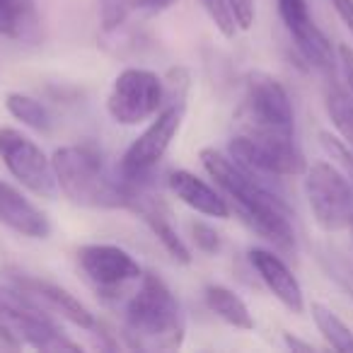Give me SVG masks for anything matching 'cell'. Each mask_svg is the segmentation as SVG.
Segmentation results:
<instances>
[{"instance_id":"cell-1","label":"cell","mask_w":353,"mask_h":353,"mask_svg":"<svg viewBox=\"0 0 353 353\" xmlns=\"http://www.w3.org/2000/svg\"><path fill=\"white\" fill-rule=\"evenodd\" d=\"M201 165L221 187V192L232 201L237 216L256 235L271 242L279 252L285 254L295 252L293 213L279 194L271 192L269 184L261 182V174L245 170L230 155H223L213 148L201 150Z\"/></svg>"},{"instance_id":"cell-2","label":"cell","mask_w":353,"mask_h":353,"mask_svg":"<svg viewBox=\"0 0 353 353\" xmlns=\"http://www.w3.org/2000/svg\"><path fill=\"white\" fill-rule=\"evenodd\" d=\"M187 322L179 300L155 274H143L123 314V336L141 351H172L184 343Z\"/></svg>"},{"instance_id":"cell-3","label":"cell","mask_w":353,"mask_h":353,"mask_svg":"<svg viewBox=\"0 0 353 353\" xmlns=\"http://www.w3.org/2000/svg\"><path fill=\"white\" fill-rule=\"evenodd\" d=\"M56 182L65 199L88 208H128L138 184L119 176L92 145H65L54 152Z\"/></svg>"},{"instance_id":"cell-4","label":"cell","mask_w":353,"mask_h":353,"mask_svg":"<svg viewBox=\"0 0 353 353\" xmlns=\"http://www.w3.org/2000/svg\"><path fill=\"white\" fill-rule=\"evenodd\" d=\"M0 341L10 348L32 346L37 351H80L49 312L39 310L15 285H0Z\"/></svg>"},{"instance_id":"cell-5","label":"cell","mask_w":353,"mask_h":353,"mask_svg":"<svg viewBox=\"0 0 353 353\" xmlns=\"http://www.w3.org/2000/svg\"><path fill=\"white\" fill-rule=\"evenodd\" d=\"M228 155L245 170L261 176H298L307 170L295 136H281V133L245 131L228 143Z\"/></svg>"},{"instance_id":"cell-6","label":"cell","mask_w":353,"mask_h":353,"mask_svg":"<svg viewBox=\"0 0 353 353\" xmlns=\"http://www.w3.org/2000/svg\"><path fill=\"white\" fill-rule=\"evenodd\" d=\"M305 196L317 225L339 232L353 221V184L332 162H314L305 170Z\"/></svg>"},{"instance_id":"cell-7","label":"cell","mask_w":353,"mask_h":353,"mask_svg":"<svg viewBox=\"0 0 353 353\" xmlns=\"http://www.w3.org/2000/svg\"><path fill=\"white\" fill-rule=\"evenodd\" d=\"M167 102V85L152 70L126 68L117 75L107 97V112L121 126H138L152 119Z\"/></svg>"},{"instance_id":"cell-8","label":"cell","mask_w":353,"mask_h":353,"mask_svg":"<svg viewBox=\"0 0 353 353\" xmlns=\"http://www.w3.org/2000/svg\"><path fill=\"white\" fill-rule=\"evenodd\" d=\"M184 99L187 94H176L170 99L165 109L155 114V119L150 121V126L128 145V150L121 157V174L128 182L141 184L145 176H150V172L160 165V160L165 157V152L170 150L172 141L179 133L184 119Z\"/></svg>"},{"instance_id":"cell-9","label":"cell","mask_w":353,"mask_h":353,"mask_svg":"<svg viewBox=\"0 0 353 353\" xmlns=\"http://www.w3.org/2000/svg\"><path fill=\"white\" fill-rule=\"evenodd\" d=\"M245 131L295 136V114L288 90L266 73H252L245 92Z\"/></svg>"},{"instance_id":"cell-10","label":"cell","mask_w":353,"mask_h":353,"mask_svg":"<svg viewBox=\"0 0 353 353\" xmlns=\"http://www.w3.org/2000/svg\"><path fill=\"white\" fill-rule=\"evenodd\" d=\"M0 160L17 182L37 196L51 199L59 189L54 162L34 141L15 128H0Z\"/></svg>"},{"instance_id":"cell-11","label":"cell","mask_w":353,"mask_h":353,"mask_svg":"<svg viewBox=\"0 0 353 353\" xmlns=\"http://www.w3.org/2000/svg\"><path fill=\"white\" fill-rule=\"evenodd\" d=\"M78 266L85 281L102 298H119L126 285L143 276L141 264L117 245H83L78 250Z\"/></svg>"},{"instance_id":"cell-12","label":"cell","mask_w":353,"mask_h":353,"mask_svg":"<svg viewBox=\"0 0 353 353\" xmlns=\"http://www.w3.org/2000/svg\"><path fill=\"white\" fill-rule=\"evenodd\" d=\"M279 15L283 22L285 32L293 39L298 54L307 61L310 65L332 73L334 70V51L324 32L317 27L314 17L310 15L307 0H276Z\"/></svg>"},{"instance_id":"cell-13","label":"cell","mask_w":353,"mask_h":353,"mask_svg":"<svg viewBox=\"0 0 353 353\" xmlns=\"http://www.w3.org/2000/svg\"><path fill=\"white\" fill-rule=\"evenodd\" d=\"M10 283L15 285L22 295H27L37 307L44 310V312L63 317V319H68V322H73L75 327L90 329V332H94V329L99 327L94 314L90 312L75 295H70L68 290L61 288V285L34 279V276H27V274H12Z\"/></svg>"},{"instance_id":"cell-14","label":"cell","mask_w":353,"mask_h":353,"mask_svg":"<svg viewBox=\"0 0 353 353\" xmlns=\"http://www.w3.org/2000/svg\"><path fill=\"white\" fill-rule=\"evenodd\" d=\"M250 264L254 266L256 276L264 281V285L274 293V298L279 303H283L295 314L303 312L305 310L303 285H300V281L295 279V274L288 269V264L279 254H274L269 250H261V247H254V250H250Z\"/></svg>"},{"instance_id":"cell-15","label":"cell","mask_w":353,"mask_h":353,"mask_svg":"<svg viewBox=\"0 0 353 353\" xmlns=\"http://www.w3.org/2000/svg\"><path fill=\"white\" fill-rule=\"evenodd\" d=\"M0 225L32 240H44L51 232L49 218L25 194L3 179H0Z\"/></svg>"},{"instance_id":"cell-16","label":"cell","mask_w":353,"mask_h":353,"mask_svg":"<svg viewBox=\"0 0 353 353\" xmlns=\"http://www.w3.org/2000/svg\"><path fill=\"white\" fill-rule=\"evenodd\" d=\"M128 208L143 218V223L150 228V232L160 240V245L165 247L172 259L179 261V264H189V261H192V252L184 245L182 237L176 235L174 225H172V221H170V211L165 208V203L157 201L155 196H148L141 189H136Z\"/></svg>"},{"instance_id":"cell-17","label":"cell","mask_w":353,"mask_h":353,"mask_svg":"<svg viewBox=\"0 0 353 353\" xmlns=\"http://www.w3.org/2000/svg\"><path fill=\"white\" fill-rule=\"evenodd\" d=\"M170 189L182 203H187L189 208H194L196 213L208 218H230V206L228 199H223L216 189L208 182H203L201 176H196L194 172L176 170L170 174Z\"/></svg>"},{"instance_id":"cell-18","label":"cell","mask_w":353,"mask_h":353,"mask_svg":"<svg viewBox=\"0 0 353 353\" xmlns=\"http://www.w3.org/2000/svg\"><path fill=\"white\" fill-rule=\"evenodd\" d=\"M0 37L34 44L41 37V20L34 0H0Z\"/></svg>"},{"instance_id":"cell-19","label":"cell","mask_w":353,"mask_h":353,"mask_svg":"<svg viewBox=\"0 0 353 353\" xmlns=\"http://www.w3.org/2000/svg\"><path fill=\"white\" fill-rule=\"evenodd\" d=\"M203 300H206L208 310L223 322H228L235 329H254V319L247 307V303L235 293V290L225 288V285H206L203 290Z\"/></svg>"},{"instance_id":"cell-20","label":"cell","mask_w":353,"mask_h":353,"mask_svg":"<svg viewBox=\"0 0 353 353\" xmlns=\"http://www.w3.org/2000/svg\"><path fill=\"white\" fill-rule=\"evenodd\" d=\"M174 0H99V20L104 32H117L136 12H162Z\"/></svg>"},{"instance_id":"cell-21","label":"cell","mask_w":353,"mask_h":353,"mask_svg":"<svg viewBox=\"0 0 353 353\" xmlns=\"http://www.w3.org/2000/svg\"><path fill=\"white\" fill-rule=\"evenodd\" d=\"M312 312V319L317 324L319 334L324 336V341L334 348V351H341V353H353V329L334 312L332 307L322 303H312L310 307Z\"/></svg>"},{"instance_id":"cell-22","label":"cell","mask_w":353,"mask_h":353,"mask_svg":"<svg viewBox=\"0 0 353 353\" xmlns=\"http://www.w3.org/2000/svg\"><path fill=\"white\" fill-rule=\"evenodd\" d=\"M6 107L17 121H22L25 126L34 128V131H51V114L39 99L30 97V94H22V92H10L6 97Z\"/></svg>"},{"instance_id":"cell-23","label":"cell","mask_w":353,"mask_h":353,"mask_svg":"<svg viewBox=\"0 0 353 353\" xmlns=\"http://www.w3.org/2000/svg\"><path fill=\"white\" fill-rule=\"evenodd\" d=\"M327 112L336 131L353 150V97H348L343 90H329L327 92Z\"/></svg>"},{"instance_id":"cell-24","label":"cell","mask_w":353,"mask_h":353,"mask_svg":"<svg viewBox=\"0 0 353 353\" xmlns=\"http://www.w3.org/2000/svg\"><path fill=\"white\" fill-rule=\"evenodd\" d=\"M201 8L206 10V15L211 17V22L216 25V30L221 32L225 39H232L237 34V20H235V12H232L230 3L228 0H199Z\"/></svg>"},{"instance_id":"cell-25","label":"cell","mask_w":353,"mask_h":353,"mask_svg":"<svg viewBox=\"0 0 353 353\" xmlns=\"http://www.w3.org/2000/svg\"><path fill=\"white\" fill-rule=\"evenodd\" d=\"M192 237H194V245H196V250L206 252V254H216L218 250H221V235H218V230L213 225H208V223H192Z\"/></svg>"},{"instance_id":"cell-26","label":"cell","mask_w":353,"mask_h":353,"mask_svg":"<svg viewBox=\"0 0 353 353\" xmlns=\"http://www.w3.org/2000/svg\"><path fill=\"white\" fill-rule=\"evenodd\" d=\"M235 12V20L240 30H250L254 25V0H228Z\"/></svg>"},{"instance_id":"cell-27","label":"cell","mask_w":353,"mask_h":353,"mask_svg":"<svg viewBox=\"0 0 353 353\" xmlns=\"http://www.w3.org/2000/svg\"><path fill=\"white\" fill-rule=\"evenodd\" d=\"M339 63H341L346 85L351 88V92H353V49H348V46H341V49H339Z\"/></svg>"},{"instance_id":"cell-28","label":"cell","mask_w":353,"mask_h":353,"mask_svg":"<svg viewBox=\"0 0 353 353\" xmlns=\"http://www.w3.org/2000/svg\"><path fill=\"white\" fill-rule=\"evenodd\" d=\"M332 3H334V8H336L339 17L346 22V27L353 34V0H332Z\"/></svg>"},{"instance_id":"cell-29","label":"cell","mask_w":353,"mask_h":353,"mask_svg":"<svg viewBox=\"0 0 353 353\" xmlns=\"http://www.w3.org/2000/svg\"><path fill=\"white\" fill-rule=\"evenodd\" d=\"M283 339H285V346H288V348H293V351H314V346H312V343H307V341H300V339L290 336V334H283Z\"/></svg>"},{"instance_id":"cell-30","label":"cell","mask_w":353,"mask_h":353,"mask_svg":"<svg viewBox=\"0 0 353 353\" xmlns=\"http://www.w3.org/2000/svg\"><path fill=\"white\" fill-rule=\"evenodd\" d=\"M348 228H351V235H353V221H351V225H348Z\"/></svg>"}]
</instances>
